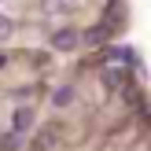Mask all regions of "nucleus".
Instances as JSON below:
<instances>
[{
	"mask_svg": "<svg viewBox=\"0 0 151 151\" xmlns=\"http://www.w3.org/2000/svg\"><path fill=\"white\" fill-rule=\"evenodd\" d=\"M11 29H15V22L7 19V15H0V44H4L7 37H11Z\"/></svg>",
	"mask_w": 151,
	"mask_h": 151,
	"instance_id": "20e7f679",
	"label": "nucleus"
},
{
	"mask_svg": "<svg viewBox=\"0 0 151 151\" xmlns=\"http://www.w3.org/2000/svg\"><path fill=\"white\" fill-rule=\"evenodd\" d=\"M55 137H59V129H55V125L41 129V137H37V147H41V151H55Z\"/></svg>",
	"mask_w": 151,
	"mask_h": 151,
	"instance_id": "f03ea898",
	"label": "nucleus"
},
{
	"mask_svg": "<svg viewBox=\"0 0 151 151\" xmlns=\"http://www.w3.org/2000/svg\"><path fill=\"white\" fill-rule=\"evenodd\" d=\"M29 125H33V111H29V107H19V111H15V129H29Z\"/></svg>",
	"mask_w": 151,
	"mask_h": 151,
	"instance_id": "7ed1b4c3",
	"label": "nucleus"
},
{
	"mask_svg": "<svg viewBox=\"0 0 151 151\" xmlns=\"http://www.w3.org/2000/svg\"><path fill=\"white\" fill-rule=\"evenodd\" d=\"M78 41H81V37L74 33V29H59V33H52V48H55V52H74Z\"/></svg>",
	"mask_w": 151,
	"mask_h": 151,
	"instance_id": "f257e3e1",
	"label": "nucleus"
}]
</instances>
